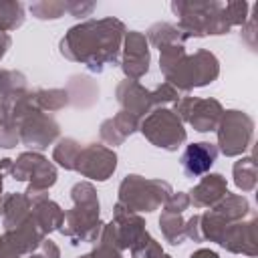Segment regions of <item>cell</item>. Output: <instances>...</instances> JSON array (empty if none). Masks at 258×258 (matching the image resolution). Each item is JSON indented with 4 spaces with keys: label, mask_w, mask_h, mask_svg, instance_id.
Returning <instances> with one entry per match:
<instances>
[{
    "label": "cell",
    "mask_w": 258,
    "mask_h": 258,
    "mask_svg": "<svg viewBox=\"0 0 258 258\" xmlns=\"http://www.w3.org/2000/svg\"><path fill=\"white\" fill-rule=\"evenodd\" d=\"M216 159V149L208 143H194L185 149L183 157H181V163H183V169L187 175H200L204 171H208L212 167Z\"/></svg>",
    "instance_id": "1"
}]
</instances>
